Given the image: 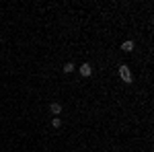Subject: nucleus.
<instances>
[{
    "mask_svg": "<svg viewBox=\"0 0 154 152\" xmlns=\"http://www.w3.org/2000/svg\"><path fill=\"white\" fill-rule=\"evenodd\" d=\"M49 111H51V115L58 117L60 113H62V103H58V101H54L51 105H49Z\"/></svg>",
    "mask_w": 154,
    "mask_h": 152,
    "instance_id": "nucleus-3",
    "label": "nucleus"
},
{
    "mask_svg": "<svg viewBox=\"0 0 154 152\" xmlns=\"http://www.w3.org/2000/svg\"><path fill=\"white\" fill-rule=\"evenodd\" d=\"M74 70H76V66H74L72 62H66V64H64V72H66V74H72Z\"/></svg>",
    "mask_w": 154,
    "mask_h": 152,
    "instance_id": "nucleus-5",
    "label": "nucleus"
},
{
    "mask_svg": "<svg viewBox=\"0 0 154 152\" xmlns=\"http://www.w3.org/2000/svg\"><path fill=\"white\" fill-rule=\"evenodd\" d=\"M119 78L125 82V84H131V82H134V76H131L130 66H125V64H121V66H119Z\"/></svg>",
    "mask_w": 154,
    "mask_h": 152,
    "instance_id": "nucleus-1",
    "label": "nucleus"
},
{
    "mask_svg": "<svg viewBox=\"0 0 154 152\" xmlns=\"http://www.w3.org/2000/svg\"><path fill=\"white\" fill-rule=\"evenodd\" d=\"M80 70V76H84V78H88V76H93V66L88 64V62H84L82 66L78 68Z\"/></svg>",
    "mask_w": 154,
    "mask_h": 152,
    "instance_id": "nucleus-2",
    "label": "nucleus"
},
{
    "mask_svg": "<svg viewBox=\"0 0 154 152\" xmlns=\"http://www.w3.org/2000/svg\"><path fill=\"white\" fill-rule=\"evenodd\" d=\"M121 49H123V51H134V41H131V39H125V41L121 43Z\"/></svg>",
    "mask_w": 154,
    "mask_h": 152,
    "instance_id": "nucleus-4",
    "label": "nucleus"
},
{
    "mask_svg": "<svg viewBox=\"0 0 154 152\" xmlns=\"http://www.w3.org/2000/svg\"><path fill=\"white\" fill-rule=\"evenodd\" d=\"M51 126H54V128H62V119H60V117H54V119H51Z\"/></svg>",
    "mask_w": 154,
    "mask_h": 152,
    "instance_id": "nucleus-6",
    "label": "nucleus"
}]
</instances>
